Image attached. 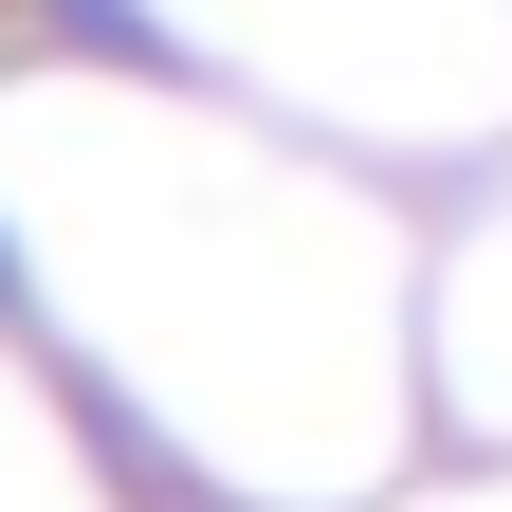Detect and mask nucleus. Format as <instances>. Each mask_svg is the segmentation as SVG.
Returning <instances> with one entry per match:
<instances>
[]
</instances>
